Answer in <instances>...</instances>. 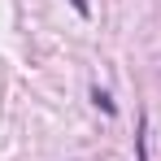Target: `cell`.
<instances>
[{"mask_svg":"<svg viewBox=\"0 0 161 161\" xmlns=\"http://www.w3.org/2000/svg\"><path fill=\"white\" fill-rule=\"evenodd\" d=\"M144 131H148V122H139V135H135V148H139V161H148V139H144Z\"/></svg>","mask_w":161,"mask_h":161,"instance_id":"6da1fadb","label":"cell"}]
</instances>
